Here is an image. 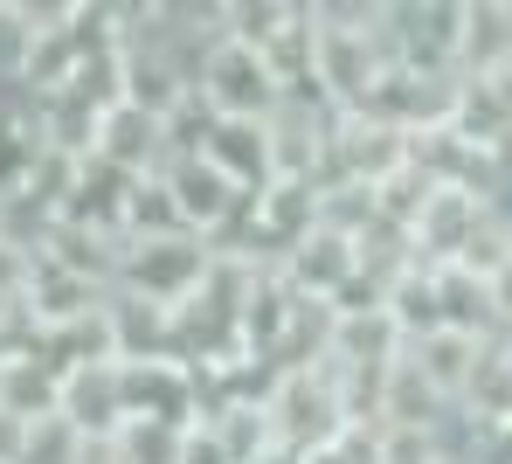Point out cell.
Listing matches in <instances>:
<instances>
[{"label": "cell", "instance_id": "1", "mask_svg": "<svg viewBox=\"0 0 512 464\" xmlns=\"http://www.w3.org/2000/svg\"><path fill=\"white\" fill-rule=\"evenodd\" d=\"M194 97H201L215 118H270V111L284 104V84H277V70H270L263 49H243V42L222 35V42L208 49L201 77H194Z\"/></svg>", "mask_w": 512, "mask_h": 464}, {"label": "cell", "instance_id": "2", "mask_svg": "<svg viewBox=\"0 0 512 464\" xmlns=\"http://www.w3.org/2000/svg\"><path fill=\"white\" fill-rule=\"evenodd\" d=\"M160 194H167L173 222H180L187 236H201V229H222L229 215H243V208H250V194L229 181L222 167H208L201 153H180V160H167V174H160Z\"/></svg>", "mask_w": 512, "mask_h": 464}, {"label": "cell", "instance_id": "3", "mask_svg": "<svg viewBox=\"0 0 512 464\" xmlns=\"http://www.w3.org/2000/svg\"><path fill=\"white\" fill-rule=\"evenodd\" d=\"M201 160L222 167L243 194H263V187H270V125H263V118H215Z\"/></svg>", "mask_w": 512, "mask_h": 464}, {"label": "cell", "instance_id": "4", "mask_svg": "<svg viewBox=\"0 0 512 464\" xmlns=\"http://www.w3.org/2000/svg\"><path fill=\"white\" fill-rule=\"evenodd\" d=\"M506 153H512V139H506Z\"/></svg>", "mask_w": 512, "mask_h": 464}]
</instances>
